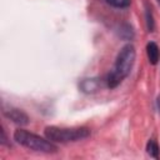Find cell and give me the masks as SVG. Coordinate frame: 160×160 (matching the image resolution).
<instances>
[{
    "mask_svg": "<svg viewBox=\"0 0 160 160\" xmlns=\"http://www.w3.org/2000/svg\"><path fill=\"white\" fill-rule=\"evenodd\" d=\"M158 108H159V110H160V96H159V99H158Z\"/></svg>",
    "mask_w": 160,
    "mask_h": 160,
    "instance_id": "obj_10",
    "label": "cell"
},
{
    "mask_svg": "<svg viewBox=\"0 0 160 160\" xmlns=\"http://www.w3.org/2000/svg\"><path fill=\"white\" fill-rule=\"evenodd\" d=\"M145 12H146V24H148V29L149 31L154 30V20H152V12H151V8L149 6V4L145 1Z\"/></svg>",
    "mask_w": 160,
    "mask_h": 160,
    "instance_id": "obj_8",
    "label": "cell"
},
{
    "mask_svg": "<svg viewBox=\"0 0 160 160\" xmlns=\"http://www.w3.org/2000/svg\"><path fill=\"white\" fill-rule=\"evenodd\" d=\"M6 116H8V118H10V119H11L14 122H16V124L25 125V124H28V122H29V119H28L26 114H24L22 111L18 110V109H11L10 111H8V112H6Z\"/></svg>",
    "mask_w": 160,
    "mask_h": 160,
    "instance_id": "obj_5",
    "label": "cell"
},
{
    "mask_svg": "<svg viewBox=\"0 0 160 160\" xmlns=\"http://www.w3.org/2000/svg\"><path fill=\"white\" fill-rule=\"evenodd\" d=\"M135 48L131 44L125 45L116 56L115 66L106 78V85L110 89L116 88L131 71L135 62Z\"/></svg>",
    "mask_w": 160,
    "mask_h": 160,
    "instance_id": "obj_1",
    "label": "cell"
},
{
    "mask_svg": "<svg viewBox=\"0 0 160 160\" xmlns=\"http://www.w3.org/2000/svg\"><path fill=\"white\" fill-rule=\"evenodd\" d=\"M90 135V130L86 128H58V126H48L45 129V136L50 141L58 142H69V141H78L85 139Z\"/></svg>",
    "mask_w": 160,
    "mask_h": 160,
    "instance_id": "obj_3",
    "label": "cell"
},
{
    "mask_svg": "<svg viewBox=\"0 0 160 160\" xmlns=\"http://www.w3.org/2000/svg\"><path fill=\"white\" fill-rule=\"evenodd\" d=\"M14 139L16 140V142H19L20 145H22L30 150L41 151V152H56V150H58L56 145H54L49 139L48 140L42 139L39 135H35V134L29 132L22 129H18L15 131Z\"/></svg>",
    "mask_w": 160,
    "mask_h": 160,
    "instance_id": "obj_2",
    "label": "cell"
},
{
    "mask_svg": "<svg viewBox=\"0 0 160 160\" xmlns=\"http://www.w3.org/2000/svg\"><path fill=\"white\" fill-rule=\"evenodd\" d=\"M98 86H99V84H98V81L95 80V79H91V80H84L82 82H81V89L85 91V92H90V91H94V90H96L98 89Z\"/></svg>",
    "mask_w": 160,
    "mask_h": 160,
    "instance_id": "obj_7",
    "label": "cell"
},
{
    "mask_svg": "<svg viewBox=\"0 0 160 160\" xmlns=\"http://www.w3.org/2000/svg\"><path fill=\"white\" fill-rule=\"evenodd\" d=\"M156 1H158V2H159V4H160V0H156Z\"/></svg>",
    "mask_w": 160,
    "mask_h": 160,
    "instance_id": "obj_11",
    "label": "cell"
},
{
    "mask_svg": "<svg viewBox=\"0 0 160 160\" xmlns=\"http://www.w3.org/2000/svg\"><path fill=\"white\" fill-rule=\"evenodd\" d=\"M146 151H148V154H149L150 156L158 159V158H159V152H160V149H159L158 142L154 141V140H150V141L148 142V145H146Z\"/></svg>",
    "mask_w": 160,
    "mask_h": 160,
    "instance_id": "obj_6",
    "label": "cell"
},
{
    "mask_svg": "<svg viewBox=\"0 0 160 160\" xmlns=\"http://www.w3.org/2000/svg\"><path fill=\"white\" fill-rule=\"evenodd\" d=\"M146 54H148V59H149L150 64L156 65L159 62V59H160V49H159V46L155 42L150 41L146 45Z\"/></svg>",
    "mask_w": 160,
    "mask_h": 160,
    "instance_id": "obj_4",
    "label": "cell"
},
{
    "mask_svg": "<svg viewBox=\"0 0 160 160\" xmlns=\"http://www.w3.org/2000/svg\"><path fill=\"white\" fill-rule=\"evenodd\" d=\"M106 2L115 8H126L130 5V0H106Z\"/></svg>",
    "mask_w": 160,
    "mask_h": 160,
    "instance_id": "obj_9",
    "label": "cell"
}]
</instances>
